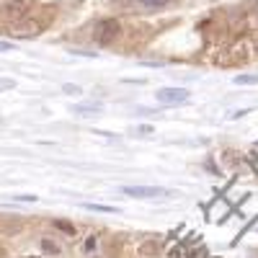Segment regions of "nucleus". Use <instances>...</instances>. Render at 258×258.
Returning <instances> with one entry per match:
<instances>
[{
	"label": "nucleus",
	"instance_id": "11",
	"mask_svg": "<svg viewBox=\"0 0 258 258\" xmlns=\"http://www.w3.org/2000/svg\"><path fill=\"white\" fill-rule=\"evenodd\" d=\"M54 227H57V230H62V232H68V235H75V225H73V222H68V220H57V222H54Z\"/></svg>",
	"mask_w": 258,
	"mask_h": 258
},
{
	"label": "nucleus",
	"instance_id": "3",
	"mask_svg": "<svg viewBox=\"0 0 258 258\" xmlns=\"http://www.w3.org/2000/svg\"><path fill=\"white\" fill-rule=\"evenodd\" d=\"M119 31H121V26H119V21H114V18H106V21H101V24L96 26V41L98 44H111V41L119 36Z\"/></svg>",
	"mask_w": 258,
	"mask_h": 258
},
{
	"label": "nucleus",
	"instance_id": "10",
	"mask_svg": "<svg viewBox=\"0 0 258 258\" xmlns=\"http://www.w3.org/2000/svg\"><path fill=\"white\" fill-rule=\"evenodd\" d=\"M41 250H47V253H52V255H54V253H59L62 248H59L54 240H49V238H41Z\"/></svg>",
	"mask_w": 258,
	"mask_h": 258
},
{
	"label": "nucleus",
	"instance_id": "17",
	"mask_svg": "<svg viewBox=\"0 0 258 258\" xmlns=\"http://www.w3.org/2000/svg\"><path fill=\"white\" fill-rule=\"evenodd\" d=\"M96 248V238H88V240H85V250H93Z\"/></svg>",
	"mask_w": 258,
	"mask_h": 258
},
{
	"label": "nucleus",
	"instance_id": "19",
	"mask_svg": "<svg viewBox=\"0 0 258 258\" xmlns=\"http://www.w3.org/2000/svg\"><path fill=\"white\" fill-rule=\"evenodd\" d=\"M13 44H6V41H0V52H11Z\"/></svg>",
	"mask_w": 258,
	"mask_h": 258
},
{
	"label": "nucleus",
	"instance_id": "5",
	"mask_svg": "<svg viewBox=\"0 0 258 258\" xmlns=\"http://www.w3.org/2000/svg\"><path fill=\"white\" fill-rule=\"evenodd\" d=\"M188 91L186 88H160L158 93H155V98L160 101V103H165V106H181L183 101H188Z\"/></svg>",
	"mask_w": 258,
	"mask_h": 258
},
{
	"label": "nucleus",
	"instance_id": "15",
	"mask_svg": "<svg viewBox=\"0 0 258 258\" xmlns=\"http://www.w3.org/2000/svg\"><path fill=\"white\" fill-rule=\"evenodd\" d=\"M13 202H36L34 194H16V197H11Z\"/></svg>",
	"mask_w": 258,
	"mask_h": 258
},
{
	"label": "nucleus",
	"instance_id": "20",
	"mask_svg": "<svg viewBox=\"0 0 258 258\" xmlns=\"http://www.w3.org/2000/svg\"><path fill=\"white\" fill-rule=\"evenodd\" d=\"M26 258H44V255H26Z\"/></svg>",
	"mask_w": 258,
	"mask_h": 258
},
{
	"label": "nucleus",
	"instance_id": "14",
	"mask_svg": "<svg viewBox=\"0 0 258 258\" xmlns=\"http://www.w3.org/2000/svg\"><path fill=\"white\" fill-rule=\"evenodd\" d=\"M160 248V243H155V240H147V243H142V255H150V253H155Z\"/></svg>",
	"mask_w": 258,
	"mask_h": 258
},
{
	"label": "nucleus",
	"instance_id": "18",
	"mask_svg": "<svg viewBox=\"0 0 258 258\" xmlns=\"http://www.w3.org/2000/svg\"><path fill=\"white\" fill-rule=\"evenodd\" d=\"M64 93H80V88H75V85H64Z\"/></svg>",
	"mask_w": 258,
	"mask_h": 258
},
{
	"label": "nucleus",
	"instance_id": "7",
	"mask_svg": "<svg viewBox=\"0 0 258 258\" xmlns=\"http://www.w3.org/2000/svg\"><path fill=\"white\" fill-rule=\"evenodd\" d=\"M83 209H91V212H109V214H119L116 207H106V204H93V202H85Z\"/></svg>",
	"mask_w": 258,
	"mask_h": 258
},
{
	"label": "nucleus",
	"instance_id": "6",
	"mask_svg": "<svg viewBox=\"0 0 258 258\" xmlns=\"http://www.w3.org/2000/svg\"><path fill=\"white\" fill-rule=\"evenodd\" d=\"M73 111L75 114H88V116H96V114H103V106H83V103H75L73 106Z\"/></svg>",
	"mask_w": 258,
	"mask_h": 258
},
{
	"label": "nucleus",
	"instance_id": "16",
	"mask_svg": "<svg viewBox=\"0 0 258 258\" xmlns=\"http://www.w3.org/2000/svg\"><path fill=\"white\" fill-rule=\"evenodd\" d=\"M142 3H145V6H165L168 0H142Z\"/></svg>",
	"mask_w": 258,
	"mask_h": 258
},
{
	"label": "nucleus",
	"instance_id": "1",
	"mask_svg": "<svg viewBox=\"0 0 258 258\" xmlns=\"http://www.w3.org/2000/svg\"><path fill=\"white\" fill-rule=\"evenodd\" d=\"M250 59V44L248 41H232L227 44L220 54H217V64L220 68H238Z\"/></svg>",
	"mask_w": 258,
	"mask_h": 258
},
{
	"label": "nucleus",
	"instance_id": "4",
	"mask_svg": "<svg viewBox=\"0 0 258 258\" xmlns=\"http://www.w3.org/2000/svg\"><path fill=\"white\" fill-rule=\"evenodd\" d=\"M121 194H126V197H135V199H160V197H168L170 191L155 188V186H124Z\"/></svg>",
	"mask_w": 258,
	"mask_h": 258
},
{
	"label": "nucleus",
	"instance_id": "12",
	"mask_svg": "<svg viewBox=\"0 0 258 258\" xmlns=\"http://www.w3.org/2000/svg\"><path fill=\"white\" fill-rule=\"evenodd\" d=\"M235 83H238V85H255L258 83V75H238V78H235Z\"/></svg>",
	"mask_w": 258,
	"mask_h": 258
},
{
	"label": "nucleus",
	"instance_id": "9",
	"mask_svg": "<svg viewBox=\"0 0 258 258\" xmlns=\"http://www.w3.org/2000/svg\"><path fill=\"white\" fill-rule=\"evenodd\" d=\"M26 8H29V0H13V3H8V13H11V16L24 13Z\"/></svg>",
	"mask_w": 258,
	"mask_h": 258
},
{
	"label": "nucleus",
	"instance_id": "21",
	"mask_svg": "<svg viewBox=\"0 0 258 258\" xmlns=\"http://www.w3.org/2000/svg\"><path fill=\"white\" fill-rule=\"evenodd\" d=\"M255 8H258V0H255Z\"/></svg>",
	"mask_w": 258,
	"mask_h": 258
},
{
	"label": "nucleus",
	"instance_id": "13",
	"mask_svg": "<svg viewBox=\"0 0 258 258\" xmlns=\"http://www.w3.org/2000/svg\"><path fill=\"white\" fill-rule=\"evenodd\" d=\"M13 88H16V80L13 78H0V93L13 91Z\"/></svg>",
	"mask_w": 258,
	"mask_h": 258
},
{
	"label": "nucleus",
	"instance_id": "2",
	"mask_svg": "<svg viewBox=\"0 0 258 258\" xmlns=\"http://www.w3.org/2000/svg\"><path fill=\"white\" fill-rule=\"evenodd\" d=\"M44 21L41 18H36V16H21V18H16L13 24H11V36H16V39H29V36H39L41 31H44Z\"/></svg>",
	"mask_w": 258,
	"mask_h": 258
},
{
	"label": "nucleus",
	"instance_id": "8",
	"mask_svg": "<svg viewBox=\"0 0 258 258\" xmlns=\"http://www.w3.org/2000/svg\"><path fill=\"white\" fill-rule=\"evenodd\" d=\"M173 255H176V258H204V248H197V250H186V248L181 245V250H176Z\"/></svg>",
	"mask_w": 258,
	"mask_h": 258
}]
</instances>
